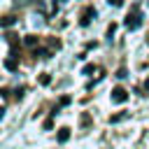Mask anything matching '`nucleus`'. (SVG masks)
<instances>
[{
    "label": "nucleus",
    "mask_w": 149,
    "mask_h": 149,
    "mask_svg": "<svg viewBox=\"0 0 149 149\" xmlns=\"http://www.w3.org/2000/svg\"><path fill=\"white\" fill-rule=\"evenodd\" d=\"M109 2H112V5H121V0H109Z\"/></svg>",
    "instance_id": "9b49d317"
},
{
    "label": "nucleus",
    "mask_w": 149,
    "mask_h": 149,
    "mask_svg": "<svg viewBox=\"0 0 149 149\" xmlns=\"http://www.w3.org/2000/svg\"><path fill=\"white\" fill-rule=\"evenodd\" d=\"M14 21H16V19H14V16H2V19H0V26H2V28H5V26H12V23H14Z\"/></svg>",
    "instance_id": "0eeeda50"
},
{
    "label": "nucleus",
    "mask_w": 149,
    "mask_h": 149,
    "mask_svg": "<svg viewBox=\"0 0 149 149\" xmlns=\"http://www.w3.org/2000/svg\"><path fill=\"white\" fill-rule=\"evenodd\" d=\"M16 58H19V56L7 58V61H5V68H7V70H16V68H19V61H16Z\"/></svg>",
    "instance_id": "20e7f679"
},
{
    "label": "nucleus",
    "mask_w": 149,
    "mask_h": 149,
    "mask_svg": "<svg viewBox=\"0 0 149 149\" xmlns=\"http://www.w3.org/2000/svg\"><path fill=\"white\" fill-rule=\"evenodd\" d=\"M123 23H126V28H130V30H133V28H137V26L142 23V14H140V7H133V12L126 16V21H123Z\"/></svg>",
    "instance_id": "f257e3e1"
},
{
    "label": "nucleus",
    "mask_w": 149,
    "mask_h": 149,
    "mask_svg": "<svg viewBox=\"0 0 149 149\" xmlns=\"http://www.w3.org/2000/svg\"><path fill=\"white\" fill-rule=\"evenodd\" d=\"M123 116H126V114H114V116H112V119H109V121H112V123H114V121H119V119H123Z\"/></svg>",
    "instance_id": "9d476101"
},
{
    "label": "nucleus",
    "mask_w": 149,
    "mask_h": 149,
    "mask_svg": "<svg viewBox=\"0 0 149 149\" xmlns=\"http://www.w3.org/2000/svg\"><path fill=\"white\" fill-rule=\"evenodd\" d=\"M112 100H114V102H126V100H128V93H126V88L116 86V88L112 91Z\"/></svg>",
    "instance_id": "f03ea898"
},
{
    "label": "nucleus",
    "mask_w": 149,
    "mask_h": 149,
    "mask_svg": "<svg viewBox=\"0 0 149 149\" xmlns=\"http://www.w3.org/2000/svg\"><path fill=\"white\" fill-rule=\"evenodd\" d=\"M144 88H147V91H149V79H147V81H144Z\"/></svg>",
    "instance_id": "f8f14e48"
},
{
    "label": "nucleus",
    "mask_w": 149,
    "mask_h": 149,
    "mask_svg": "<svg viewBox=\"0 0 149 149\" xmlns=\"http://www.w3.org/2000/svg\"><path fill=\"white\" fill-rule=\"evenodd\" d=\"M68 137H70V128H61L58 130V142H65Z\"/></svg>",
    "instance_id": "39448f33"
},
{
    "label": "nucleus",
    "mask_w": 149,
    "mask_h": 149,
    "mask_svg": "<svg viewBox=\"0 0 149 149\" xmlns=\"http://www.w3.org/2000/svg\"><path fill=\"white\" fill-rule=\"evenodd\" d=\"M40 81H42V84H49V81H51V77H49V74H42V77H40Z\"/></svg>",
    "instance_id": "1a4fd4ad"
},
{
    "label": "nucleus",
    "mask_w": 149,
    "mask_h": 149,
    "mask_svg": "<svg viewBox=\"0 0 149 149\" xmlns=\"http://www.w3.org/2000/svg\"><path fill=\"white\" fill-rule=\"evenodd\" d=\"M93 14H95V9H93V7H88V9L81 14V26H86V23L91 21V16H93Z\"/></svg>",
    "instance_id": "7ed1b4c3"
},
{
    "label": "nucleus",
    "mask_w": 149,
    "mask_h": 149,
    "mask_svg": "<svg viewBox=\"0 0 149 149\" xmlns=\"http://www.w3.org/2000/svg\"><path fill=\"white\" fill-rule=\"evenodd\" d=\"M88 123H91V116L84 114V116H81V126H88Z\"/></svg>",
    "instance_id": "6e6552de"
},
{
    "label": "nucleus",
    "mask_w": 149,
    "mask_h": 149,
    "mask_svg": "<svg viewBox=\"0 0 149 149\" xmlns=\"http://www.w3.org/2000/svg\"><path fill=\"white\" fill-rule=\"evenodd\" d=\"M23 42H26L28 47H35V44H37L40 40H37V35H26V40H23Z\"/></svg>",
    "instance_id": "423d86ee"
}]
</instances>
